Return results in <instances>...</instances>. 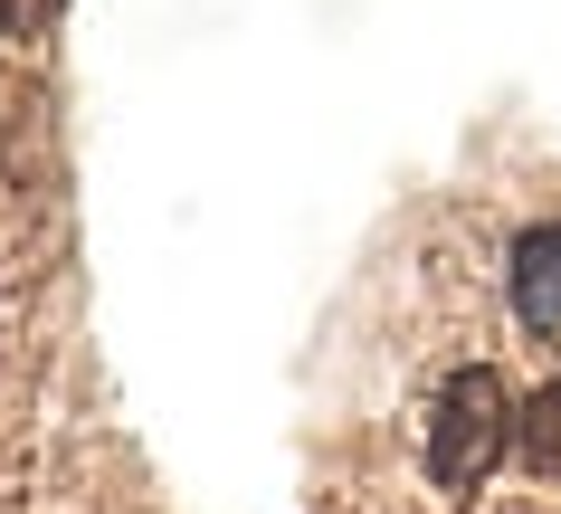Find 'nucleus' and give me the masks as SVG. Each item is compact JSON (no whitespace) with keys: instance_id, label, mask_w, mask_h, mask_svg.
Instances as JSON below:
<instances>
[{"instance_id":"nucleus-1","label":"nucleus","mask_w":561,"mask_h":514,"mask_svg":"<svg viewBox=\"0 0 561 514\" xmlns=\"http://www.w3.org/2000/svg\"><path fill=\"white\" fill-rule=\"evenodd\" d=\"M504 448H514V410H504V381L485 363L447 372V391L428 400V477L447 486V495H476V486L504 467Z\"/></svg>"},{"instance_id":"nucleus-2","label":"nucleus","mask_w":561,"mask_h":514,"mask_svg":"<svg viewBox=\"0 0 561 514\" xmlns=\"http://www.w3.org/2000/svg\"><path fill=\"white\" fill-rule=\"evenodd\" d=\"M504 296H514V324L524 333H561V219L524 229L514 258H504Z\"/></svg>"},{"instance_id":"nucleus-3","label":"nucleus","mask_w":561,"mask_h":514,"mask_svg":"<svg viewBox=\"0 0 561 514\" xmlns=\"http://www.w3.org/2000/svg\"><path fill=\"white\" fill-rule=\"evenodd\" d=\"M524 457H533V477L561 486V372L542 381V400L524 410Z\"/></svg>"}]
</instances>
